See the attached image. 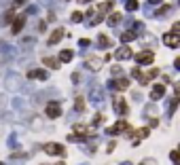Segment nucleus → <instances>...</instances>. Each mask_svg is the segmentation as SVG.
I'll return each mask as SVG.
<instances>
[{
  "mask_svg": "<svg viewBox=\"0 0 180 165\" xmlns=\"http://www.w3.org/2000/svg\"><path fill=\"white\" fill-rule=\"evenodd\" d=\"M47 114H49L51 119H55V117H59V114H62V106H59L57 102H51V104L47 106Z\"/></svg>",
  "mask_w": 180,
  "mask_h": 165,
  "instance_id": "f257e3e1",
  "label": "nucleus"
},
{
  "mask_svg": "<svg viewBox=\"0 0 180 165\" xmlns=\"http://www.w3.org/2000/svg\"><path fill=\"white\" fill-rule=\"evenodd\" d=\"M163 42H168L170 47H178V42H180V38H178V32L165 34V36H163Z\"/></svg>",
  "mask_w": 180,
  "mask_h": 165,
  "instance_id": "f03ea898",
  "label": "nucleus"
},
{
  "mask_svg": "<svg viewBox=\"0 0 180 165\" xmlns=\"http://www.w3.org/2000/svg\"><path fill=\"white\" fill-rule=\"evenodd\" d=\"M45 153L47 155H64V148H62L59 144H47Z\"/></svg>",
  "mask_w": 180,
  "mask_h": 165,
  "instance_id": "7ed1b4c3",
  "label": "nucleus"
},
{
  "mask_svg": "<svg viewBox=\"0 0 180 165\" xmlns=\"http://www.w3.org/2000/svg\"><path fill=\"white\" fill-rule=\"evenodd\" d=\"M62 36H64V30H62V28H57V30L51 34V38H49V44H51V47H53V44H57V42L62 40Z\"/></svg>",
  "mask_w": 180,
  "mask_h": 165,
  "instance_id": "20e7f679",
  "label": "nucleus"
},
{
  "mask_svg": "<svg viewBox=\"0 0 180 165\" xmlns=\"http://www.w3.org/2000/svg\"><path fill=\"white\" fill-rule=\"evenodd\" d=\"M23 23H26V17H23V15H19V17L15 19V23H13V34H19V32H21V28H23Z\"/></svg>",
  "mask_w": 180,
  "mask_h": 165,
  "instance_id": "39448f33",
  "label": "nucleus"
},
{
  "mask_svg": "<svg viewBox=\"0 0 180 165\" xmlns=\"http://www.w3.org/2000/svg\"><path fill=\"white\" fill-rule=\"evenodd\" d=\"M136 59H138V64H150V61H153V53H150V51H148V53L144 51V53H140Z\"/></svg>",
  "mask_w": 180,
  "mask_h": 165,
  "instance_id": "423d86ee",
  "label": "nucleus"
},
{
  "mask_svg": "<svg viewBox=\"0 0 180 165\" xmlns=\"http://www.w3.org/2000/svg\"><path fill=\"white\" fill-rule=\"evenodd\" d=\"M163 95H165V87H163V85H157V87L153 89V93H150L153 100H159V97H163Z\"/></svg>",
  "mask_w": 180,
  "mask_h": 165,
  "instance_id": "0eeeda50",
  "label": "nucleus"
},
{
  "mask_svg": "<svg viewBox=\"0 0 180 165\" xmlns=\"http://www.w3.org/2000/svg\"><path fill=\"white\" fill-rule=\"evenodd\" d=\"M117 57H119V59L132 57V49H129V47H123V49H119V51H117Z\"/></svg>",
  "mask_w": 180,
  "mask_h": 165,
  "instance_id": "6e6552de",
  "label": "nucleus"
},
{
  "mask_svg": "<svg viewBox=\"0 0 180 165\" xmlns=\"http://www.w3.org/2000/svg\"><path fill=\"white\" fill-rule=\"evenodd\" d=\"M28 79H47V72L45 70H32L28 74Z\"/></svg>",
  "mask_w": 180,
  "mask_h": 165,
  "instance_id": "1a4fd4ad",
  "label": "nucleus"
},
{
  "mask_svg": "<svg viewBox=\"0 0 180 165\" xmlns=\"http://www.w3.org/2000/svg\"><path fill=\"white\" fill-rule=\"evenodd\" d=\"M59 59H62V61H68V59H72V51H62Z\"/></svg>",
  "mask_w": 180,
  "mask_h": 165,
  "instance_id": "9d476101",
  "label": "nucleus"
},
{
  "mask_svg": "<svg viewBox=\"0 0 180 165\" xmlns=\"http://www.w3.org/2000/svg\"><path fill=\"white\" fill-rule=\"evenodd\" d=\"M45 64L49 66V68H53V70H55V68H59V64H57L55 59H51V57H47V59H45Z\"/></svg>",
  "mask_w": 180,
  "mask_h": 165,
  "instance_id": "9b49d317",
  "label": "nucleus"
},
{
  "mask_svg": "<svg viewBox=\"0 0 180 165\" xmlns=\"http://www.w3.org/2000/svg\"><path fill=\"white\" fill-rule=\"evenodd\" d=\"M127 85H129V81H127V79H123V81H117V82H115V87H117V89H125Z\"/></svg>",
  "mask_w": 180,
  "mask_h": 165,
  "instance_id": "f8f14e48",
  "label": "nucleus"
},
{
  "mask_svg": "<svg viewBox=\"0 0 180 165\" xmlns=\"http://www.w3.org/2000/svg\"><path fill=\"white\" fill-rule=\"evenodd\" d=\"M125 127H127V123H117V125H115V129H112V131H123Z\"/></svg>",
  "mask_w": 180,
  "mask_h": 165,
  "instance_id": "ddd939ff",
  "label": "nucleus"
},
{
  "mask_svg": "<svg viewBox=\"0 0 180 165\" xmlns=\"http://www.w3.org/2000/svg\"><path fill=\"white\" fill-rule=\"evenodd\" d=\"M132 38H134V34H132V32H127V34H123V42L132 40Z\"/></svg>",
  "mask_w": 180,
  "mask_h": 165,
  "instance_id": "4468645a",
  "label": "nucleus"
},
{
  "mask_svg": "<svg viewBox=\"0 0 180 165\" xmlns=\"http://www.w3.org/2000/svg\"><path fill=\"white\" fill-rule=\"evenodd\" d=\"M81 19H83L81 13H74V15H72V21H81Z\"/></svg>",
  "mask_w": 180,
  "mask_h": 165,
  "instance_id": "2eb2a0df",
  "label": "nucleus"
},
{
  "mask_svg": "<svg viewBox=\"0 0 180 165\" xmlns=\"http://www.w3.org/2000/svg\"><path fill=\"white\" fill-rule=\"evenodd\" d=\"M100 42H102V47H108V38L106 36H100Z\"/></svg>",
  "mask_w": 180,
  "mask_h": 165,
  "instance_id": "dca6fc26",
  "label": "nucleus"
},
{
  "mask_svg": "<svg viewBox=\"0 0 180 165\" xmlns=\"http://www.w3.org/2000/svg\"><path fill=\"white\" fill-rule=\"evenodd\" d=\"M81 2H89V0H81Z\"/></svg>",
  "mask_w": 180,
  "mask_h": 165,
  "instance_id": "f3484780",
  "label": "nucleus"
},
{
  "mask_svg": "<svg viewBox=\"0 0 180 165\" xmlns=\"http://www.w3.org/2000/svg\"><path fill=\"white\" fill-rule=\"evenodd\" d=\"M17 2H23V0H17Z\"/></svg>",
  "mask_w": 180,
  "mask_h": 165,
  "instance_id": "a211bd4d",
  "label": "nucleus"
},
{
  "mask_svg": "<svg viewBox=\"0 0 180 165\" xmlns=\"http://www.w3.org/2000/svg\"><path fill=\"white\" fill-rule=\"evenodd\" d=\"M59 165H64V163H59Z\"/></svg>",
  "mask_w": 180,
  "mask_h": 165,
  "instance_id": "6ab92c4d",
  "label": "nucleus"
}]
</instances>
